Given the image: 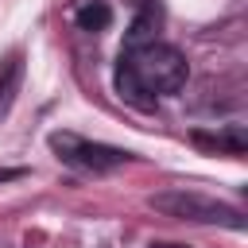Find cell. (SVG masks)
<instances>
[{
	"instance_id": "cell-1",
	"label": "cell",
	"mask_w": 248,
	"mask_h": 248,
	"mask_svg": "<svg viewBox=\"0 0 248 248\" xmlns=\"http://www.w3.org/2000/svg\"><path fill=\"white\" fill-rule=\"evenodd\" d=\"M120 62L132 70V78L143 85V93L159 97V93H178L190 78V66L182 58L178 46L170 43H147V46H136V50H124Z\"/></svg>"
},
{
	"instance_id": "cell-2",
	"label": "cell",
	"mask_w": 248,
	"mask_h": 248,
	"mask_svg": "<svg viewBox=\"0 0 248 248\" xmlns=\"http://www.w3.org/2000/svg\"><path fill=\"white\" fill-rule=\"evenodd\" d=\"M147 205L159 209V213H167V217H178V221L244 229L240 209H232V205H225V202H217V198H205V194H198V190H163V194H151Z\"/></svg>"
},
{
	"instance_id": "cell-3",
	"label": "cell",
	"mask_w": 248,
	"mask_h": 248,
	"mask_svg": "<svg viewBox=\"0 0 248 248\" xmlns=\"http://www.w3.org/2000/svg\"><path fill=\"white\" fill-rule=\"evenodd\" d=\"M50 151L66 163V167H78V170H93V174H105L112 167H124L132 155L120 151V147H108V143H93V140H81L74 132H50Z\"/></svg>"
},
{
	"instance_id": "cell-4",
	"label": "cell",
	"mask_w": 248,
	"mask_h": 248,
	"mask_svg": "<svg viewBox=\"0 0 248 248\" xmlns=\"http://www.w3.org/2000/svg\"><path fill=\"white\" fill-rule=\"evenodd\" d=\"M74 23L81 31H105L112 23V8L105 0H78L74 4Z\"/></svg>"
},
{
	"instance_id": "cell-5",
	"label": "cell",
	"mask_w": 248,
	"mask_h": 248,
	"mask_svg": "<svg viewBox=\"0 0 248 248\" xmlns=\"http://www.w3.org/2000/svg\"><path fill=\"white\" fill-rule=\"evenodd\" d=\"M116 93H120V101H128L132 108H155V97L151 93H143V85L132 78V70L124 66V62H116Z\"/></svg>"
},
{
	"instance_id": "cell-6",
	"label": "cell",
	"mask_w": 248,
	"mask_h": 248,
	"mask_svg": "<svg viewBox=\"0 0 248 248\" xmlns=\"http://www.w3.org/2000/svg\"><path fill=\"white\" fill-rule=\"evenodd\" d=\"M159 39V12L155 8H143L136 16V23L128 27V39H124V50H136V46H147Z\"/></svg>"
},
{
	"instance_id": "cell-7",
	"label": "cell",
	"mask_w": 248,
	"mask_h": 248,
	"mask_svg": "<svg viewBox=\"0 0 248 248\" xmlns=\"http://www.w3.org/2000/svg\"><path fill=\"white\" fill-rule=\"evenodd\" d=\"M194 143H202V147H217V151H229V155H244V128H240V124H229V128L217 132V136L198 132Z\"/></svg>"
},
{
	"instance_id": "cell-8",
	"label": "cell",
	"mask_w": 248,
	"mask_h": 248,
	"mask_svg": "<svg viewBox=\"0 0 248 248\" xmlns=\"http://www.w3.org/2000/svg\"><path fill=\"white\" fill-rule=\"evenodd\" d=\"M19 78H23V58L12 54V58L0 66V116L8 112V105H12L16 89H19Z\"/></svg>"
},
{
	"instance_id": "cell-9",
	"label": "cell",
	"mask_w": 248,
	"mask_h": 248,
	"mask_svg": "<svg viewBox=\"0 0 248 248\" xmlns=\"http://www.w3.org/2000/svg\"><path fill=\"white\" fill-rule=\"evenodd\" d=\"M151 248H190V244H170V240H163V244H151Z\"/></svg>"
},
{
	"instance_id": "cell-10",
	"label": "cell",
	"mask_w": 248,
	"mask_h": 248,
	"mask_svg": "<svg viewBox=\"0 0 248 248\" xmlns=\"http://www.w3.org/2000/svg\"><path fill=\"white\" fill-rule=\"evenodd\" d=\"M136 4H147V0H136Z\"/></svg>"
}]
</instances>
